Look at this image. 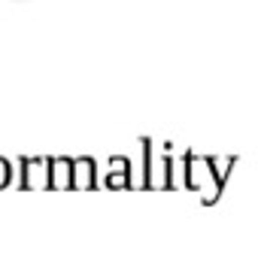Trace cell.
<instances>
[{
  "label": "cell",
  "mask_w": 258,
  "mask_h": 258,
  "mask_svg": "<svg viewBox=\"0 0 258 258\" xmlns=\"http://www.w3.org/2000/svg\"><path fill=\"white\" fill-rule=\"evenodd\" d=\"M19 167H22V179H19V188H22V191H34V188L46 185V176H49V158L25 155V158H19Z\"/></svg>",
  "instance_id": "2"
},
{
  "label": "cell",
  "mask_w": 258,
  "mask_h": 258,
  "mask_svg": "<svg viewBox=\"0 0 258 258\" xmlns=\"http://www.w3.org/2000/svg\"><path fill=\"white\" fill-rule=\"evenodd\" d=\"M10 182H13V164H10V158L0 155V191H4Z\"/></svg>",
  "instance_id": "10"
},
{
  "label": "cell",
  "mask_w": 258,
  "mask_h": 258,
  "mask_svg": "<svg viewBox=\"0 0 258 258\" xmlns=\"http://www.w3.org/2000/svg\"><path fill=\"white\" fill-rule=\"evenodd\" d=\"M70 188H97V161L94 158H73V182H70Z\"/></svg>",
  "instance_id": "4"
},
{
  "label": "cell",
  "mask_w": 258,
  "mask_h": 258,
  "mask_svg": "<svg viewBox=\"0 0 258 258\" xmlns=\"http://www.w3.org/2000/svg\"><path fill=\"white\" fill-rule=\"evenodd\" d=\"M109 173H127L131 176V158L127 155H112L109 158Z\"/></svg>",
  "instance_id": "9"
},
{
  "label": "cell",
  "mask_w": 258,
  "mask_h": 258,
  "mask_svg": "<svg viewBox=\"0 0 258 258\" xmlns=\"http://www.w3.org/2000/svg\"><path fill=\"white\" fill-rule=\"evenodd\" d=\"M204 164V155H195L191 149L182 155V182H185V188H201V182H198V167Z\"/></svg>",
  "instance_id": "5"
},
{
  "label": "cell",
  "mask_w": 258,
  "mask_h": 258,
  "mask_svg": "<svg viewBox=\"0 0 258 258\" xmlns=\"http://www.w3.org/2000/svg\"><path fill=\"white\" fill-rule=\"evenodd\" d=\"M73 182V158H49V176H46V188L52 191H61V188H70Z\"/></svg>",
  "instance_id": "3"
},
{
  "label": "cell",
  "mask_w": 258,
  "mask_h": 258,
  "mask_svg": "<svg viewBox=\"0 0 258 258\" xmlns=\"http://www.w3.org/2000/svg\"><path fill=\"white\" fill-rule=\"evenodd\" d=\"M103 185H106L109 191H118V188H134V182H131V176H127V173H106V176H103Z\"/></svg>",
  "instance_id": "8"
},
{
  "label": "cell",
  "mask_w": 258,
  "mask_h": 258,
  "mask_svg": "<svg viewBox=\"0 0 258 258\" xmlns=\"http://www.w3.org/2000/svg\"><path fill=\"white\" fill-rule=\"evenodd\" d=\"M143 158H146V170H143V182L140 188H158V176H155V155H152V140L143 137Z\"/></svg>",
  "instance_id": "6"
},
{
  "label": "cell",
  "mask_w": 258,
  "mask_h": 258,
  "mask_svg": "<svg viewBox=\"0 0 258 258\" xmlns=\"http://www.w3.org/2000/svg\"><path fill=\"white\" fill-rule=\"evenodd\" d=\"M173 161L170 155H161V188L164 191H173L176 188V179H173Z\"/></svg>",
  "instance_id": "7"
},
{
  "label": "cell",
  "mask_w": 258,
  "mask_h": 258,
  "mask_svg": "<svg viewBox=\"0 0 258 258\" xmlns=\"http://www.w3.org/2000/svg\"><path fill=\"white\" fill-rule=\"evenodd\" d=\"M237 161H240L237 155H225L222 161L207 155V176H210V182H213V191H207V195L201 198V204H204V207H213V204L222 198V191H225V182H228V176L234 173Z\"/></svg>",
  "instance_id": "1"
}]
</instances>
